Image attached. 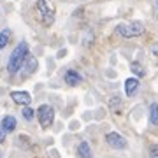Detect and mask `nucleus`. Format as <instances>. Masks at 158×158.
<instances>
[{"label":"nucleus","mask_w":158,"mask_h":158,"mask_svg":"<svg viewBox=\"0 0 158 158\" xmlns=\"http://www.w3.org/2000/svg\"><path fill=\"white\" fill-rule=\"evenodd\" d=\"M28 44L27 42H19V44L16 46V49L12 51V55L9 56V62H7V70L11 74H16L19 69L23 67V63H25V60H27V56H28Z\"/></svg>","instance_id":"1"},{"label":"nucleus","mask_w":158,"mask_h":158,"mask_svg":"<svg viewBox=\"0 0 158 158\" xmlns=\"http://www.w3.org/2000/svg\"><path fill=\"white\" fill-rule=\"evenodd\" d=\"M116 32L121 37H125V39H132V37H139V35L144 34V25L141 21L119 23L118 27H116Z\"/></svg>","instance_id":"2"},{"label":"nucleus","mask_w":158,"mask_h":158,"mask_svg":"<svg viewBox=\"0 0 158 158\" xmlns=\"http://www.w3.org/2000/svg\"><path fill=\"white\" fill-rule=\"evenodd\" d=\"M35 9L39 12V19L44 23L46 27H51L55 23V9L48 4V0H37Z\"/></svg>","instance_id":"3"},{"label":"nucleus","mask_w":158,"mask_h":158,"mask_svg":"<svg viewBox=\"0 0 158 158\" xmlns=\"http://www.w3.org/2000/svg\"><path fill=\"white\" fill-rule=\"evenodd\" d=\"M37 119H39L42 128H49L51 125H53V119H55V109L51 107L49 104L39 106V109H37Z\"/></svg>","instance_id":"4"},{"label":"nucleus","mask_w":158,"mask_h":158,"mask_svg":"<svg viewBox=\"0 0 158 158\" xmlns=\"http://www.w3.org/2000/svg\"><path fill=\"white\" fill-rule=\"evenodd\" d=\"M106 141L111 148L114 149H125L127 148V141H125L123 135H119L118 132H109L107 135H106Z\"/></svg>","instance_id":"5"},{"label":"nucleus","mask_w":158,"mask_h":158,"mask_svg":"<svg viewBox=\"0 0 158 158\" xmlns=\"http://www.w3.org/2000/svg\"><path fill=\"white\" fill-rule=\"evenodd\" d=\"M11 98L12 102H16L18 106H23V107L30 106V102H32V97L28 91H11Z\"/></svg>","instance_id":"6"},{"label":"nucleus","mask_w":158,"mask_h":158,"mask_svg":"<svg viewBox=\"0 0 158 158\" xmlns=\"http://www.w3.org/2000/svg\"><path fill=\"white\" fill-rule=\"evenodd\" d=\"M63 81L67 83L69 86H77L81 81H83V76L77 72V70H74V69H69L65 76H63Z\"/></svg>","instance_id":"7"},{"label":"nucleus","mask_w":158,"mask_h":158,"mask_svg":"<svg viewBox=\"0 0 158 158\" xmlns=\"http://www.w3.org/2000/svg\"><path fill=\"white\" fill-rule=\"evenodd\" d=\"M137 90H139V79L137 77H128L125 81V95L127 97H134Z\"/></svg>","instance_id":"8"},{"label":"nucleus","mask_w":158,"mask_h":158,"mask_svg":"<svg viewBox=\"0 0 158 158\" xmlns=\"http://www.w3.org/2000/svg\"><path fill=\"white\" fill-rule=\"evenodd\" d=\"M77 155L81 158H91L93 156V153H91V148H90V144L86 141H81L77 144Z\"/></svg>","instance_id":"9"},{"label":"nucleus","mask_w":158,"mask_h":158,"mask_svg":"<svg viewBox=\"0 0 158 158\" xmlns=\"http://www.w3.org/2000/svg\"><path fill=\"white\" fill-rule=\"evenodd\" d=\"M2 125H4V128H6V132H14L18 127V121L14 116H11V114H7V116H4V119H2Z\"/></svg>","instance_id":"10"},{"label":"nucleus","mask_w":158,"mask_h":158,"mask_svg":"<svg viewBox=\"0 0 158 158\" xmlns=\"http://www.w3.org/2000/svg\"><path fill=\"white\" fill-rule=\"evenodd\" d=\"M23 67H25L27 74H34L35 70H37V58L32 56V55H28L27 60H25V63H23Z\"/></svg>","instance_id":"11"},{"label":"nucleus","mask_w":158,"mask_h":158,"mask_svg":"<svg viewBox=\"0 0 158 158\" xmlns=\"http://www.w3.org/2000/svg\"><path fill=\"white\" fill-rule=\"evenodd\" d=\"M9 40H11V30L4 28L0 32V49H6L7 44H9Z\"/></svg>","instance_id":"12"},{"label":"nucleus","mask_w":158,"mask_h":158,"mask_svg":"<svg viewBox=\"0 0 158 158\" xmlns=\"http://www.w3.org/2000/svg\"><path fill=\"white\" fill-rule=\"evenodd\" d=\"M149 121H151V125L158 127V104L156 102H153L149 106Z\"/></svg>","instance_id":"13"},{"label":"nucleus","mask_w":158,"mask_h":158,"mask_svg":"<svg viewBox=\"0 0 158 158\" xmlns=\"http://www.w3.org/2000/svg\"><path fill=\"white\" fill-rule=\"evenodd\" d=\"M130 70H132V72L135 74V76H139V77H142V76L146 74L144 67H142V65H141L139 62H132V63H130Z\"/></svg>","instance_id":"14"},{"label":"nucleus","mask_w":158,"mask_h":158,"mask_svg":"<svg viewBox=\"0 0 158 158\" xmlns=\"http://www.w3.org/2000/svg\"><path fill=\"white\" fill-rule=\"evenodd\" d=\"M21 114H23V118L27 119V121H32V119H34V109L32 107H28V106H27V107H23V111H21Z\"/></svg>","instance_id":"15"},{"label":"nucleus","mask_w":158,"mask_h":158,"mask_svg":"<svg viewBox=\"0 0 158 158\" xmlns=\"http://www.w3.org/2000/svg\"><path fill=\"white\" fill-rule=\"evenodd\" d=\"M149 158H158V144H153L149 149Z\"/></svg>","instance_id":"16"},{"label":"nucleus","mask_w":158,"mask_h":158,"mask_svg":"<svg viewBox=\"0 0 158 158\" xmlns=\"http://www.w3.org/2000/svg\"><path fill=\"white\" fill-rule=\"evenodd\" d=\"M6 128H4V125H2V119H0V144H2V142L6 141Z\"/></svg>","instance_id":"17"},{"label":"nucleus","mask_w":158,"mask_h":158,"mask_svg":"<svg viewBox=\"0 0 158 158\" xmlns=\"http://www.w3.org/2000/svg\"><path fill=\"white\" fill-rule=\"evenodd\" d=\"M151 51H153V53H155V55L158 56V44H156V46H153V49H151Z\"/></svg>","instance_id":"18"},{"label":"nucleus","mask_w":158,"mask_h":158,"mask_svg":"<svg viewBox=\"0 0 158 158\" xmlns=\"http://www.w3.org/2000/svg\"><path fill=\"white\" fill-rule=\"evenodd\" d=\"M156 7H158V2H156Z\"/></svg>","instance_id":"19"},{"label":"nucleus","mask_w":158,"mask_h":158,"mask_svg":"<svg viewBox=\"0 0 158 158\" xmlns=\"http://www.w3.org/2000/svg\"><path fill=\"white\" fill-rule=\"evenodd\" d=\"M0 158H2V155H0Z\"/></svg>","instance_id":"20"}]
</instances>
